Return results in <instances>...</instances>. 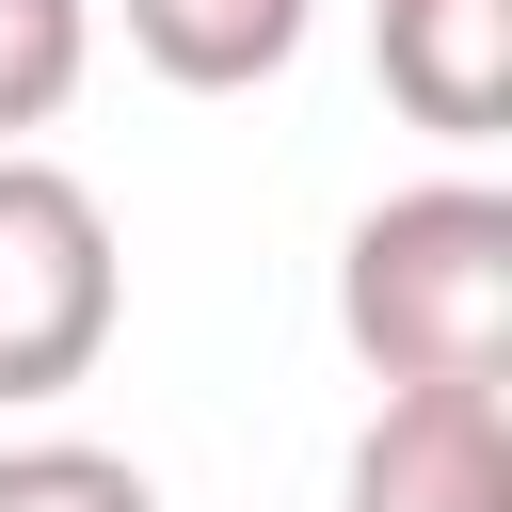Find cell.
<instances>
[{
	"label": "cell",
	"mask_w": 512,
	"mask_h": 512,
	"mask_svg": "<svg viewBox=\"0 0 512 512\" xmlns=\"http://www.w3.org/2000/svg\"><path fill=\"white\" fill-rule=\"evenodd\" d=\"M112 16H128V48L176 96H256V80L304 64V16L320 0H112Z\"/></svg>",
	"instance_id": "5"
},
{
	"label": "cell",
	"mask_w": 512,
	"mask_h": 512,
	"mask_svg": "<svg viewBox=\"0 0 512 512\" xmlns=\"http://www.w3.org/2000/svg\"><path fill=\"white\" fill-rule=\"evenodd\" d=\"M336 336H352L368 384H496L512 368V192L496 176H416V192L352 208Z\"/></svg>",
	"instance_id": "1"
},
{
	"label": "cell",
	"mask_w": 512,
	"mask_h": 512,
	"mask_svg": "<svg viewBox=\"0 0 512 512\" xmlns=\"http://www.w3.org/2000/svg\"><path fill=\"white\" fill-rule=\"evenodd\" d=\"M0 512H160V480L96 432H16L0 448Z\"/></svg>",
	"instance_id": "7"
},
{
	"label": "cell",
	"mask_w": 512,
	"mask_h": 512,
	"mask_svg": "<svg viewBox=\"0 0 512 512\" xmlns=\"http://www.w3.org/2000/svg\"><path fill=\"white\" fill-rule=\"evenodd\" d=\"M128 320V256H112V208L48 160V144H0V416L16 400H64L96 384Z\"/></svg>",
	"instance_id": "2"
},
{
	"label": "cell",
	"mask_w": 512,
	"mask_h": 512,
	"mask_svg": "<svg viewBox=\"0 0 512 512\" xmlns=\"http://www.w3.org/2000/svg\"><path fill=\"white\" fill-rule=\"evenodd\" d=\"M336 512H512V368L496 384H384Z\"/></svg>",
	"instance_id": "3"
},
{
	"label": "cell",
	"mask_w": 512,
	"mask_h": 512,
	"mask_svg": "<svg viewBox=\"0 0 512 512\" xmlns=\"http://www.w3.org/2000/svg\"><path fill=\"white\" fill-rule=\"evenodd\" d=\"M80 80H96V0H0V144L64 128Z\"/></svg>",
	"instance_id": "6"
},
{
	"label": "cell",
	"mask_w": 512,
	"mask_h": 512,
	"mask_svg": "<svg viewBox=\"0 0 512 512\" xmlns=\"http://www.w3.org/2000/svg\"><path fill=\"white\" fill-rule=\"evenodd\" d=\"M368 32H384V96L432 144H496V112H512V0H368Z\"/></svg>",
	"instance_id": "4"
}]
</instances>
